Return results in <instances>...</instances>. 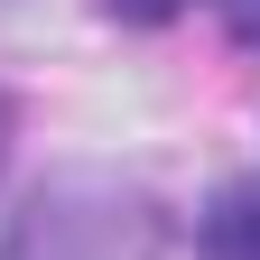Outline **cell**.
I'll return each instance as SVG.
<instances>
[{"label": "cell", "mask_w": 260, "mask_h": 260, "mask_svg": "<svg viewBox=\"0 0 260 260\" xmlns=\"http://www.w3.org/2000/svg\"><path fill=\"white\" fill-rule=\"evenodd\" d=\"M177 10H195V0H103V19H130V28H168Z\"/></svg>", "instance_id": "cell-3"}, {"label": "cell", "mask_w": 260, "mask_h": 260, "mask_svg": "<svg viewBox=\"0 0 260 260\" xmlns=\"http://www.w3.org/2000/svg\"><path fill=\"white\" fill-rule=\"evenodd\" d=\"M214 10H223V28H233L242 47H260V0H214Z\"/></svg>", "instance_id": "cell-4"}, {"label": "cell", "mask_w": 260, "mask_h": 260, "mask_svg": "<svg viewBox=\"0 0 260 260\" xmlns=\"http://www.w3.org/2000/svg\"><path fill=\"white\" fill-rule=\"evenodd\" d=\"M195 242H205V260H260V186H223L195 223Z\"/></svg>", "instance_id": "cell-2"}, {"label": "cell", "mask_w": 260, "mask_h": 260, "mask_svg": "<svg viewBox=\"0 0 260 260\" xmlns=\"http://www.w3.org/2000/svg\"><path fill=\"white\" fill-rule=\"evenodd\" d=\"M158 214L121 177H56L10 214L0 260H149Z\"/></svg>", "instance_id": "cell-1"}]
</instances>
